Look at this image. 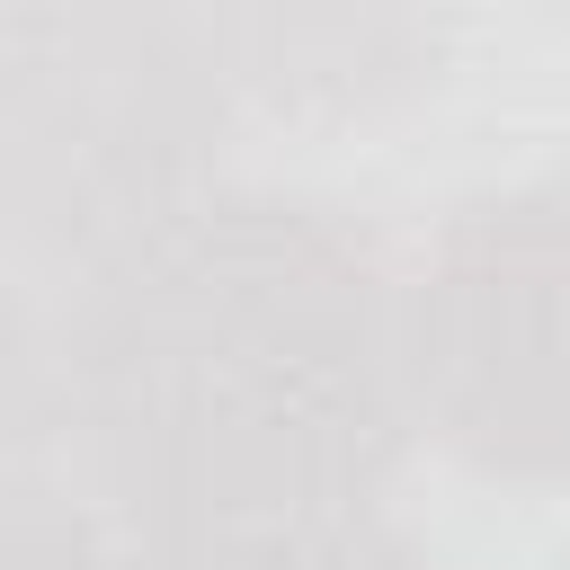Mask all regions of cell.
Instances as JSON below:
<instances>
[{"label":"cell","instance_id":"1","mask_svg":"<svg viewBox=\"0 0 570 570\" xmlns=\"http://www.w3.org/2000/svg\"><path fill=\"white\" fill-rule=\"evenodd\" d=\"M18 445L107 517L116 552L365 517L419 436L383 240L294 187H205L18 321Z\"/></svg>","mask_w":570,"mask_h":570},{"label":"cell","instance_id":"2","mask_svg":"<svg viewBox=\"0 0 570 570\" xmlns=\"http://www.w3.org/2000/svg\"><path fill=\"white\" fill-rule=\"evenodd\" d=\"M232 107L187 0H0V187L27 285H80L205 196Z\"/></svg>","mask_w":570,"mask_h":570},{"label":"cell","instance_id":"3","mask_svg":"<svg viewBox=\"0 0 570 570\" xmlns=\"http://www.w3.org/2000/svg\"><path fill=\"white\" fill-rule=\"evenodd\" d=\"M401 392L428 445L570 490V178L463 196L401 276Z\"/></svg>","mask_w":570,"mask_h":570},{"label":"cell","instance_id":"4","mask_svg":"<svg viewBox=\"0 0 570 570\" xmlns=\"http://www.w3.org/2000/svg\"><path fill=\"white\" fill-rule=\"evenodd\" d=\"M223 89L285 125H347L428 98L472 0H187Z\"/></svg>","mask_w":570,"mask_h":570},{"label":"cell","instance_id":"5","mask_svg":"<svg viewBox=\"0 0 570 570\" xmlns=\"http://www.w3.org/2000/svg\"><path fill=\"white\" fill-rule=\"evenodd\" d=\"M116 570H436V552L410 525H392L383 508H365V517L267 525V534H223V543L116 552Z\"/></svg>","mask_w":570,"mask_h":570},{"label":"cell","instance_id":"6","mask_svg":"<svg viewBox=\"0 0 570 570\" xmlns=\"http://www.w3.org/2000/svg\"><path fill=\"white\" fill-rule=\"evenodd\" d=\"M0 561L9 570H116V534L89 508L71 472H45L36 445L9 463V517H0Z\"/></svg>","mask_w":570,"mask_h":570},{"label":"cell","instance_id":"7","mask_svg":"<svg viewBox=\"0 0 570 570\" xmlns=\"http://www.w3.org/2000/svg\"><path fill=\"white\" fill-rule=\"evenodd\" d=\"M534 9H570V0H534Z\"/></svg>","mask_w":570,"mask_h":570}]
</instances>
